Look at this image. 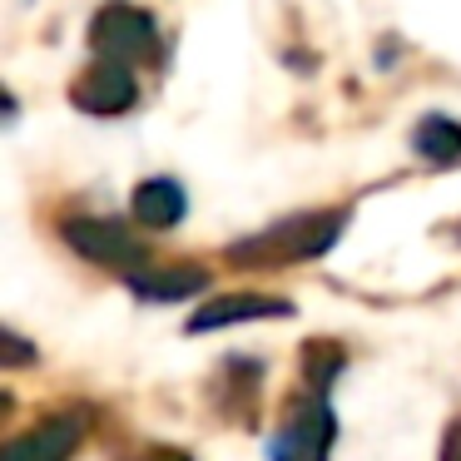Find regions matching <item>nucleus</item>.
<instances>
[{"label":"nucleus","instance_id":"2","mask_svg":"<svg viewBox=\"0 0 461 461\" xmlns=\"http://www.w3.org/2000/svg\"><path fill=\"white\" fill-rule=\"evenodd\" d=\"M90 50L100 60H114V65H154L164 55L159 45V21L130 0H110L104 11H95L90 21Z\"/></svg>","mask_w":461,"mask_h":461},{"label":"nucleus","instance_id":"7","mask_svg":"<svg viewBox=\"0 0 461 461\" xmlns=\"http://www.w3.org/2000/svg\"><path fill=\"white\" fill-rule=\"evenodd\" d=\"M288 303L283 298H263V293H223V298L203 303L189 318V332H219V328H239L253 318H288Z\"/></svg>","mask_w":461,"mask_h":461},{"label":"nucleus","instance_id":"12","mask_svg":"<svg viewBox=\"0 0 461 461\" xmlns=\"http://www.w3.org/2000/svg\"><path fill=\"white\" fill-rule=\"evenodd\" d=\"M149 461H189V456H179V451H159V456H149Z\"/></svg>","mask_w":461,"mask_h":461},{"label":"nucleus","instance_id":"4","mask_svg":"<svg viewBox=\"0 0 461 461\" xmlns=\"http://www.w3.org/2000/svg\"><path fill=\"white\" fill-rule=\"evenodd\" d=\"M134 100H140V80H134L130 65H114V60H95L90 70L75 75V85H70V104L80 114H95V120L130 114Z\"/></svg>","mask_w":461,"mask_h":461},{"label":"nucleus","instance_id":"10","mask_svg":"<svg viewBox=\"0 0 461 461\" xmlns=\"http://www.w3.org/2000/svg\"><path fill=\"white\" fill-rule=\"evenodd\" d=\"M411 149H417V159L447 169V164L461 159V124L451 120V114H427V120H417V130H411Z\"/></svg>","mask_w":461,"mask_h":461},{"label":"nucleus","instance_id":"1","mask_svg":"<svg viewBox=\"0 0 461 461\" xmlns=\"http://www.w3.org/2000/svg\"><path fill=\"white\" fill-rule=\"evenodd\" d=\"M348 229V213L342 209H308V213H288V219L268 223L263 233L233 243L229 258L243 268H283V263H308L322 258L332 243Z\"/></svg>","mask_w":461,"mask_h":461},{"label":"nucleus","instance_id":"6","mask_svg":"<svg viewBox=\"0 0 461 461\" xmlns=\"http://www.w3.org/2000/svg\"><path fill=\"white\" fill-rule=\"evenodd\" d=\"M80 437H85L80 417H50L41 427H31L25 437H15L11 447L0 451V461H70Z\"/></svg>","mask_w":461,"mask_h":461},{"label":"nucleus","instance_id":"8","mask_svg":"<svg viewBox=\"0 0 461 461\" xmlns=\"http://www.w3.org/2000/svg\"><path fill=\"white\" fill-rule=\"evenodd\" d=\"M130 213L144 223V229H174V223L189 213V194H184L179 179H144L130 199Z\"/></svg>","mask_w":461,"mask_h":461},{"label":"nucleus","instance_id":"3","mask_svg":"<svg viewBox=\"0 0 461 461\" xmlns=\"http://www.w3.org/2000/svg\"><path fill=\"white\" fill-rule=\"evenodd\" d=\"M65 243H70L80 258L90 263H104V268H120L124 278H134V273H144V243L134 239L130 229H120L114 219H65L60 223Z\"/></svg>","mask_w":461,"mask_h":461},{"label":"nucleus","instance_id":"9","mask_svg":"<svg viewBox=\"0 0 461 461\" xmlns=\"http://www.w3.org/2000/svg\"><path fill=\"white\" fill-rule=\"evenodd\" d=\"M144 303H174L189 298V293L209 288V268H194V263H174V268H144L134 278H124Z\"/></svg>","mask_w":461,"mask_h":461},{"label":"nucleus","instance_id":"5","mask_svg":"<svg viewBox=\"0 0 461 461\" xmlns=\"http://www.w3.org/2000/svg\"><path fill=\"white\" fill-rule=\"evenodd\" d=\"M328 441H332L328 407H322V402H308V407L273 437L268 461H328Z\"/></svg>","mask_w":461,"mask_h":461},{"label":"nucleus","instance_id":"11","mask_svg":"<svg viewBox=\"0 0 461 461\" xmlns=\"http://www.w3.org/2000/svg\"><path fill=\"white\" fill-rule=\"evenodd\" d=\"M0 338H5V367H21V362H31V348L15 338V328H5Z\"/></svg>","mask_w":461,"mask_h":461}]
</instances>
